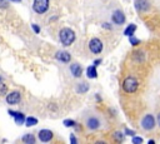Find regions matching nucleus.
<instances>
[{
	"mask_svg": "<svg viewBox=\"0 0 160 144\" xmlns=\"http://www.w3.org/2000/svg\"><path fill=\"white\" fill-rule=\"evenodd\" d=\"M38 136H39V140H40V141H42V143H48V141H50V140L52 139L54 134H52V131L49 130V129H41V130L39 131Z\"/></svg>",
	"mask_w": 160,
	"mask_h": 144,
	"instance_id": "nucleus-9",
	"label": "nucleus"
},
{
	"mask_svg": "<svg viewBox=\"0 0 160 144\" xmlns=\"http://www.w3.org/2000/svg\"><path fill=\"white\" fill-rule=\"evenodd\" d=\"M158 124H159V126H160V113L158 114Z\"/></svg>",
	"mask_w": 160,
	"mask_h": 144,
	"instance_id": "nucleus-29",
	"label": "nucleus"
},
{
	"mask_svg": "<svg viewBox=\"0 0 160 144\" xmlns=\"http://www.w3.org/2000/svg\"><path fill=\"white\" fill-rule=\"evenodd\" d=\"M55 58L62 63H69L71 60V56L68 51H64V50H59L56 54H55Z\"/></svg>",
	"mask_w": 160,
	"mask_h": 144,
	"instance_id": "nucleus-12",
	"label": "nucleus"
},
{
	"mask_svg": "<svg viewBox=\"0 0 160 144\" xmlns=\"http://www.w3.org/2000/svg\"><path fill=\"white\" fill-rule=\"evenodd\" d=\"M70 141L72 143V144H76L78 143V140H76V138L72 135V134H70Z\"/></svg>",
	"mask_w": 160,
	"mask_h": 144,
	"instance_id": "nucleus-26",
	"label": "nucleus"
},
{
	"mask_svg": "<svg viewBox=\"0 0 160 144\" xmlns=\"http://www.w3.org/2000/svg\"><path fill=\"white\" fill-rule=\"evenodd\" d=\"M132 143H134V144H141V143H142V138L134 136V138H132Z\"/></svg>",
	"mask_w": 160,
	"mask_h": 144,
	"instance_id": "nucleus-23",
	"label": "nucleus"
},
{
	"mask_svg": "<svg viewBox=\"0 0 160 144\" xmlns=\"http://www.w3.org/2000/svg\"><path fill=\"white\" fill-rule=\"evenodd\" d=\"M0 83H2V78L1 76H0Z\"/></svg>",
	"mask_w": 160,
	"mask_h": 144,
	"instance_id": "nucleus-32",
	"label": "nucleus"
},
{
	"mask_svg": "<svg viewBox=\"0 0 160 144\" xmlns=\"http://www.w3.org/2000/svg\"><path fill=\"white\" fill-rule=\"evenodd\" d=\"M88 90H89V84L85 83V81H81V83L78 84V86H76V91L80 93V94H84V93H86Z\"/></svg>",
	"mask_w": 160,
	"mask_h": 144,
	"instance_id": "nucleus-16",
	"label": "nucleus"
},
{
	"mask_svg": "<svg viewBox=\"0 0 160 144\" xmlns=\"http://www.w3.org/2000/svg\"><path fill=\"white\" fill-rule=\"evenodd\" d=\"M114 138H115L118 141H121V140H122V138H124V134H122V133H120V131H115V133H114Z\"/></svg>",
	"mask_w": 160,
	"mask_h": 144,
	"instance_id": "nucleus-22",
	"label": "nucleus"
},
{
	"mask_svg": "<svg viewBox=\"0 0 160 144\" xmlns=\"http://www.w3.org/2000/svg\"><path fill=\"white\" fill-rule=\"evenodd\" d=\"M111 20L116 25H122L125 23V14L121 10H115L111 15Z\"/></svg>",
	"mask_w": 160,
	"mask_h": 144,
	"instance_id": "nucleus-7",
	"label": "nucleus"
},
{
	"mask_svg": "<svg viewBox=\"0 0 160 144\" xmlns=\"http://www.w3.org/2000/svg\"><path fill=\"white\" fill-rule=\"evenodd\" d=\"M86 128L88 129H90V130H96L99 126H100V120H99V118H96V116H89L88 119H86Z\"/></svg>",
	"mask_w": 160,
	"mask_h": 144,
	"instance_id": "nucleus-10",
	"label": "nucleus"
},
{
	"mask_svg": "<svg viewBox=\"0 0 160 144\" xmlns=\"http://www.w3.org/2000/svg\"><path fill=\"white\" fill-rule=\"evenodd\" d=\"M89 49L92 54H100L101 50H102V43L100 39L98 38H92L90 41H89Z\"/></svg>",
	"mask_w": 160,
	"mask_h": 144,
	"instance_id": "nucleus-5",
	"label": "nucleus"
},
{
	"mask_svg": "<svg viewBox=\"0 0 160 144\" xmlns=\"http://www.w3.org/2000/svg\"><path fill=\"white\" fill-rule=\"evenodd\" d=\"M138 86H139V83L138 80L134 78V76H128L124 79L122 81V89L125 93L128 94H131V93H135L138 90Z\"/></svg>",
	"mask_w": 160,
	"mask_h": 144,
	"instance_id": "nucleus-2",
	"label": "nucleus"
},
{
	"mask_svg": "<svg viewBox=\"0 0 160 144\" xmlns=\"http://www.w3.org/2000/svg\"><path fill=\"white\" fill-rule=\"evenodd\" d=\"M86 76L89 79H95L98 76V71H96V66L95 65L88 66V69H86Z\"/></svg>",
	"mask_w": 160,
	"mask_h": 144,
	"instance_id": "nucleus-14",
	"label": "nucleus"
},
{
	"mask_svg": "<svg viewBox=\"0 0 160 144\" xmlns=\"http://www.w3.org/2000/svg\"><path fill=\"white\" fill-rule=\"evenodd\" d=\"M10 1H16V3H19V1H21V0H10Z\"/></svg>",
	"mask_w": 160,
	"mask_h": 144,
	"instance_id": "nucleus-31",
	"label": "nucleus"
},
{
	"mask_svg": "<svg viewBox=\"0 0 160 144\" xmlns=\"http://www.w3.org/2000/svg\"><path fill=\"white\" fill-rule=\"evenodd\" d=\"M36 124H38V119L34 118V116H29V118L25 119V125L26 126H34Z\"/></svg>",
	"mask_w": 160,
	"mask_h": 144,
	"instance_id": "nucleus-18",
	"label": "nucleus"
},
{
	"mask_svg": "<svg viewBox=\"0 0 160 144\" xmlns=\"http://www.w3.org/2000/svg\"><path fill=\"white\" fill-rule=\"evenodd\" d=\"M8 94V86L4 83H0V95H5Z\"/></svg>",
	"mask_w": 160,
	"mask_h": 144,
	"instance_id": "nucleus-21",
	"label": "nucleus"
},
{
	"mask_svg": "<svg viewBox=\"0 0 160 144\" xmlns=\"http://www.w3.org/2000/svg\"><path fill=\"white\" fill-rule=\"evenodd\" d=\"M135 31H136V25H135V24H130V25H128V26L125 28L124 35H126V36H132V35L135 34Z\"/></svg>",
	"mask_w": 160,
	"mask_h": 144,
	"instance_id": "nucleus-15",
	"label": "nucleus"
},
{
	"mask_svg": "<svg viewBox=\"0 0 160 144\" xmlns=\"http://www.w3.org/2000/svg\"><path fill=\"white\" fill-rule=\"evenodd\" d=\"M0 6H1V8H6V6H8L6 1H5V0H0Z\"/></svg>",
	"mask_w": 160,
	"mask_h": 144,
	"instance_id": "nucleus-27",
	"label": "nucleus"
},
{
	"mask_svg": "<svg viewBox=\"0 0 160 144\" xmlns=\"http://www.w3.org/2000/svg\"><path fill=\"white\" fill-rule=\"evenodd\" d=\"M126 135H131V136H134L135 135V131L134 130H131V129H128V128H125V131H124Z\"/></svg>",
	"mask_w": 160,
	"mask_h": 144,
	"instance_id": "nucleus-24",
	"label": "nucleus"
},
{
	"mask_svg": "<svg viewBox=\"0 0 160 144\" xmlns=\"http://www.w3.org/2000/svg\"><path fill=\"white\" fill-rule=\"evenodd\" d=\"M11 116H14V119H15V123L18 124V125H21V124H24V121H25V115L22 114V113H20V111H14V110H9L8 111Z\"/></svg>",
	"mask_w": 160,
	"mask_h": 144,
	"instance_id": "nucleus-11",
	"label": "nucleus"
},
{
	"mask_svg": "<svg viewBox=\"0 0 160 144\" xmlns=\"http://www.w3.org/2000/svg\"><path fill=\"white\" fill-rule=\"evenodd\" d=\"M59 39H60V43L64 46H69L75 40V33L70 28H62L59 33Z\"/></svg>",
	"mask_w": 160,
	"mask_h": 144,
	"instance_id": "nucleus-1",
	"label": "nucleus"
},
{
	"mask_svg": "<svg viewBox=\"0 0 160 144\" xmlns=\"http://www.w3.org/2000/svg\"><path fill=\"white\" fill-rule=\"evenodd\" d=\"M129 41H130L131 45H139V44H140V40H139L138 38H135L134 35H132V36H129Z\"/></svg>",
	"mask_w": 160,
	"mask_h": 144,
	"instance_id": "nucleus-19",
	"label": "nucleus"
},
{
	"mask_svg": "<svg viewBox=\"0 0 160 144\" xmlns=\"http://www.w3.org/2000/svg\"><path fill=\"white\" fill-rule=\"evenodd\" d=\"M135 9L139 13H146L150 9V1L149 0H135Z\"/></svg>",
	"mask_w": 160,
	"mask_h": 144,
	"instance_id": "nucleus-8",
	"label": "nucleus"
},
{
	"mask_svg": "<svg viewBox=\"0 0 160 144\" xmlns=\"http://www.w3.org/2000/svg\"><path fill=\"white\" fill-rule=\"evenodd\" d=\"M100 63H101V59H98V60H95V61H94V65H95V66H98Z\"/></svg>",
	"mask_w": 160,
	"mask_h": 144,
	"instance_id": "nucleus-28",
	"label": "nucleus"
},
{
	"mask_svg": "<svg viewBox=\"0 0 160 144\" xmlns=\"http://www.w3.org/2000/svg\"><path fill=\"white\" fill-rule=\"evenodd\" d=\"M70 71H71L72 76H75V78H80L82 74V69H81L80 64H78V63H74L70 65Z\"/></svg>",
	"mask_w": 160,
	"mask_h": 144,
	"instance_id": "nucleus-13",
	"label": "nucleus"
},
{
	"mask_svg": "<svg viewBox=\"0 0 160 144\" xmlns=\"http://www.w3.org/2000/svg\"><path fill=\"white\" fill-rule=\"evenodd\" d=\"M31 28H32V30L35 31V34H39V33H40V28H39L36 24H31Z\"/></svg>",
	"mask_w": 160,
	"mask_h": 144,
	"instance_id": "nucleus-25",
	"label": "nucleus"
},
{
	"mask_svg": "<svg viewBox=\"0 0 160 144\" xmlns=\"http://www.w3.org/2000/svg\"><path fill=\"white\" fill-rule=\"evenodd\" d=\"M21 140H22L24 143H26V144H34V143H35V136H34L32 134H25Z\"/></svg>",
	"mask_w": 160,
	"mask_h": 144,
	"instance_id": "nucleus-17",
	"label": "nucleus"
},
{
	"mask_svg": "<svg viewBox=\"0 0 160 144\" xmlns=\"http://www.w3.org/2000/svg\"><path fill=\"white\" fill-rule=\"evenodd\" d=\"M20 99H21V94H20V91H16V90L8 93V94H6V98H5L6 103L10 104V105L18 104V103L20 101Z\"/></svg>",
	"mask_w": 160,
	"mask_h": 144,
	"instance_id": "nucleus-6",
	"label": "nucleus"
},
{
	"mask_svg": "<svg viewBox=\"0 0 160 144\" xmlns=\"http://www.w3.org/2000/svg\"><path fill=\"white\" fill-rule=\"evenodd\" d=\"M140 124H141V128L144 130H151V129H154V126H155V118H154V115L152 114L144 115Z\"/></svg>",
	"mask_w": 160,
	"mask_h": 144,
	"instance_id": "nucleus-3",
	"label": "nucleus"
},
{
	"mask_svg": "<svg viewBox=\"0 0 160 144\" xmlns=\"http://www.w3.org/2000/svg\"><path fill=\"white\" fill-rule=\"evenodd\" d=\"M149 143H150V144H154V143H155V140H154V139H150V140H149Z\"/></svg>",
	"mask_w": 160,
	"mask_h": 144,
	"instance_id": "nucleus-30",
	"label": "nucleus"
},
{
	"mask_svg": "<svg viewBox=\"0 0 160 144\" xmlns=\"http://www.w3.org/2000/svg\"><path fill=\"white\" fill-rule=\"evenodd\" d=\"M32 9L38 14H44L49 9V0H34Z\"/></svg>",
	"mask_w": 160,
	"mask_h": 144,
	"instance_id": "nucleus-4",
	"label": "nucleus"
},
{
	"mask_svg": "<svg viewBox=\"0 0 160 144\" xmlns=\"http://www.w3.org/2000/svg\"><path fill=\"white\" fill-rule=\"evenodd\" d=\"M62 124H64L65 126H75V125H76V123H75L74 120H71V119H65V120L62 121Z\"/></svg>",
	"mask_w": 160,
	"mask_h": 144,
	"instance_id": "nucleus-20",
	"label": "nucleus"
}]
</instances>
